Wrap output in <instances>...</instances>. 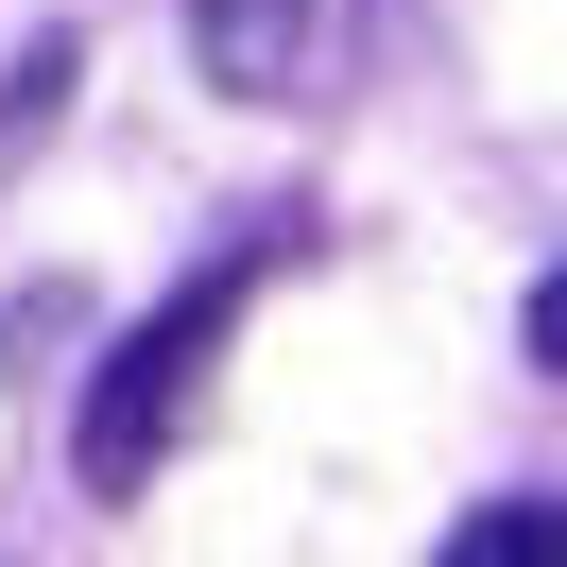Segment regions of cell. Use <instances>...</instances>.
I'll use <instances>...</instances> for the list:
<instances>
[{"label": "cell", "instance_id": "obj_1", "mask_svg": "<svg viewBox=\"0 0 567 567\" xmlns=\"http://www.w3.org/2000/svg\"><path fill=\"white\" fill-rule=\"evenodd\" d=\"M241 292H258V258H207L173 310H138V327H121V361L86 379V413H70L86 498H138L155 464H173V430H189V395H207V361H224V327H241Z\"/></svg>", "mask_w": 567, "mask_h": 567}, {"label": "cell", "instance_id": "obj_2", "mask_svg": "<svg viewBox=\"0 0 567 567\" xmlns=\"http://www.w3.org/2000/svg\"><path fill=\"white\" fill-rule=\"evenodd\" d=\"M189 52H207L224 104H292L310 86V0H189Z\"/></svg>", "mask_w": 567, "mask_h": 567}, {"label": "cell", "instance_id": "obj_3", "mask_svg": "<svg viewBox=\"0 0 567 567\" xmlns=\"http://www.w3.org/2000/svg\"><path fill=\"white\" fill-rule=\"evenodd\" d=\"M430 567H567V498H482Z\"/></svg>", "mask_w": 567, "mask_h": 567}, {"label": "cell", "instance_id": "obj_4", "mask_svg": "<svg viewBox=\"0 0 567 567\" xmlns=\"http://www.w3.org/2000/svg\"><path fill=\"white\" fill-rule=\"evenodd\" d=\"M70 70H86L70 35H35V52H18V86H0V155H18V138H35V121H52V104H70Z\"/></svg>", "mask_w": 567, "mask_h": 567}, {"label": "cell", "instance_id": "obj_5", "mask_svg": "<svg viewBox=\"0 0 567 567\" xmlns=\"http://www.w3.org/2000/svg\"><path fill=\"white\" fill-rule=\"evenodd\" d=\"M533 361H550V379H567V258H550V276H533Z\"/></svg>", "mask_w": 567, "mask_h": 567}]
</instances>
